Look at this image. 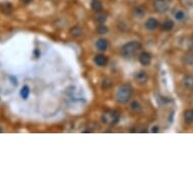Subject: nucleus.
I'll list each match as a JSON object with an SVG mask.
<instances>
[{"label":"nucleus","mask_w":193,"mask_h":193,"mask_svg":"<svg viewBox=\"0 0 193 193\" xmlns=\"http://www.w3.org/2000/svg\"><path fill=\"white\" fill-rule=\"evenodd\" d=\"M96 48H97L99 51L104 52L108 49V42L104 39H99L97 42H96Z\"/></svg>","instance_id":"nucleus-10"},{"label":"nucleus","mask_w":193,"mask_h":193,"mask_svg":"<svg viewBox=\"0 0 193 193\" xmlns=\"http://www.w3.org/2000/svg\"><path fill=\"white\" fill-rule=\"evenodd\" d=\"M184 121L186 124H193V109H187L184 112Z\"/></svg>","instance_id":"nucleus-12"},{"label":"nucleus","mask_w":193,"mask_h":193,"mask_svg":"<svg viewBox=\"0 0 193 193\" xmlns=\"http://www.w3.org/2000/svg\"><path fill=\"white\" fill-rule=\"evenodd\" d=\"M161 28L164 32H170V31H172V28H174V22L168 19V20H166V21H164L162 23Z\"/></svg>","instance_id":"nucleus-13"},{"label":"nucleus","mask_w":193,"mask_h":193,"mask_svg":"<svg viewBox=\"0 0 193 193\" xmlns=\"http://www.w3.org/2000/svg\"><path fill=\"white\" fill-rule=\"evenodd\" d=\"M132 95V88L129 84H122L116 91L115 99L121 104H124L131 99Z\"/></svg>","instance_id":"nucleus-1"},{"label":"nucleus","mask_w":193,"mask_h":193,"mask_svg":"<svg viewBox=\"0 0 193 193\" xmlns=\"http://www.w3.org/2000/svg\"><path fill=\"white\" fill-rule=\"evenodd\" d=\"M146 28L149 29V31H154V29H156L159 26V22L156 18H149L147 21H146Z\"/></svg>","instance_id":"nucleus-7"},{"label":"nucleus","mask_w":193,"mask_h":193,"mask_svg":"<svg viewBox=\"0 0 193 193\" xmlns=\"http://www.w3.org/2000/svg\"><path fill=\"white\" fill-rule=\"evenodd\" d=\"M148 79H149L148 74L145 71H139V72H138L135 75V82L138 83V84H139V85L146 84V83H147V81H148Z\"/></svg>","instance_id":"nucleus-6"},{"label":"nucleus","mask_w":193,"mask_h":193,"mask_svg":"<svg viewBox=\"0 0 193 193\" xmlns=\"http://www.w3.org/2000/svg\"><path fill=\"white\" fill-rule=\"evenodd\" d=\"M20 1H22V2H24V3H28V2H31L32 0H20Z\"/></svg>","instance_id":"nucleus-24"},{"label":"nucleus","mask_w":193,"mask_h":193,"mask_svg":"<svg viewBox=\"0 0 193 193\" xmlns=\"http://www.w3.org/2000/svg\"><path fill=\"white\" fill-rule=\"evenodd\" d=\"M29 93H31V90H29L28 86H23L20 90V95L23 99H28L29 96Z\"/></svg>","instance_id":"nucleus-19"},{"label":"nucleus","mask_w":193,"mask_h":193,"mask_svg":"<svg viewBox=\"0 0 193 193\" xmlns=\"http://www.w3.org/2000/svg\"><path fill=\"white\" fill-rule=\"evenodd\" d=\"M2 132V131H1V128H0V132Z\"/></svg>","instance_id":"nucleus-25"},{"label":"nucleus","mask_w":193,"mask_h":193,"mask_svg":"<svg viewBox=\"0 0 193 193\" xmlns=\"http://www.w3.org/2000/svg\"><path fill=\"white\" fill-rule=\"evenodd\" d=\"M175 18L177 20H183L185 18V13L182 10H178L177 12H175Z\"/></svg>","instance_id":"nucleus-22"},{"label":"nucleus","mask_w":193,"mask_h":193,"mask_svg":"<svg viewBox=\"0 0 193 193\" xmlns=\"http://www.w3.org/2000/svg\"><path fill=\"white\" fill-rule=\"evenodd\" d=\"M159 132L158 126H154V128H152V132Z\"/></svg>","instance_id":"nucleus-23"},{"label":"nucleus","mask_w":193,"mask_h":193,"mask_svg":"<svg viewBox=\"0 0 193 193\" xmlns=\"http://www.w3.org/2000/svg\"><path fill=\"white\" fill-rule=\"evenodd\" d=\"M134 13H135V15L136 16V17L142 18V17H144L145 14H146V9L143 7V6H138V7L135 8Z\"/></svg>","instance_id":"nucleus-14"},{"label":"nucleus","mask_w":193,"mask_h":193,"mask_svg":"<svg viewBox=\"0 0 193 193\" xmlns=\"http://www.w3.org/2000/svg\"><path fill=\"white\" fill-rule=\"evenodd\" d=\"M1 10L3 13H5V14H10L13 10V7L11 4H9V3H5V4L1 5Z\"/></svg>","instance_id":"nucleus-18"},{"label":"nucleus","mask_w":193,"mask_h":193,"mask_svg":"<svg viewBox=\"0 0 193 193\" xmlns=\"http://www.w3.org/2000/svg\"><path fill=\"white\" fill-rule=\"evenodd\" d=\"M121 114L116 110H106L101 116V121L103 124L108 125H114L118 122Z\"/></svg>","instance_id":"nucleus-3"},{"label":"nucleus","mask_w":193,"mask_h":193,"mask_svg":"<svg viewBox=\"0 0 193 193\" xmlns=\"http://www.w3.org/2000/svg\"><path fill=\"white\" fill-rule=\"evenodd\" d=\"M91 8L95 11H101L102 9V3L99 0H92L91 2Z\"/></svg>","instance_id":"nucleus-16"},{"label":"nucleus","mask_w":193,"mask_h":193,"mask_svg":"<svg viewBox=\"0 0 193 193\" xmlns=\"http://www.w3.org/2000/svg\"><path fill=\"white\" fill-rule=\"evenodd\" d=\"M131 109H132V111H135V112H139V111L142 110L141 103H139V101H136V100L132 101L131 102Z\"/></svg>","instance_id":"nucleus-17"},{"label":"nucleus","mask_w":193,"mask_h":193,"mask_svg":"<svg viewBox=\"0 0 193 193\" xmlns=\"http://www.w3.org/2000/svg\"><path fill=\"white\" fill-rule=\"evenodd\" d=\"M182 83L184 85V87L187 89L193 90V76L192 75H186L182 80Z\"/></svg>","instance_id":"nucleus-9"},{"label":"nucleus","mask_w":193,"mask_h":193,"mask_svg":"<svg viewBox=\"0 0 193 193\" xmlns=\"http://www.w3.org/2000/svg\"><path fill=\"white\" fill-rule=\"evenodd\" d=\"M139 49H141V44H139V42H136V41L129 42L121 48V55L125 59H129V58L134 57Z\"/></svg>","instance_id":"nucleus-2"},{"label":"nucleus","mask_w":193,"mask_h":193,"mask_svg":"<svg viewBox=\"0 0 193 193\" xmlns=\"http://www.w3.org/2000/svg\"><path fill=\"white\" fill-rule=\"evenodd\" d=\"M96 31H97V32L99 35H105V34H107V32H108V28L102 23V24L98 25V28H96Z\"/></svg>","instance_id":"nucleus-20"},{"label":"nucleus","mask_w":193,"mask_h":193,"mask_svg":"<svg viewBox=\"0 0 193 193\" xmlns=\"http://www.w3.org/2000/svg\"><path fill=\"white\" fill-rule=\"evenodd\" d=\"M107 19V14L103 11H97V13L95 14V21L98 22L99 24H102L104 23Z\"/></svg>","instance_id":"nucleus-11"},{"label":"nucleus","mask_w":193,"mask_h":193,"mask_svg":"<svg viewBox=\"0 0 193 193\" xmlns=\"http://www.w3.org/2000/svg\"><path fill=\"white\" fill-rule=\"evenodd\" d=\"M184 61L186 64L188 65H193V53H188L184 57Z\"/></svg>","instance_id":"nucleus-21"},{"label":"nucleus","mask_w":193,"mask_h":193,"mask_svg":"<svg viewBox=\"0 0 193 193\" xmlns=\"http://www.w3.org/2000/svg\"><path fill=\"white\" fill-rule=\"evenodd\" d=\"M170 0H154V9L158 13H165L170 8Z\"/></svg>","instance_id":"nucleus-4"},{"label":"nucleus","mask_w":193,"mask_h":193,"mask_svg":"<svg viewBox=\"0 0 193 193\" xmlns=\"http://www.w3.org/2000/svg\"><path fill=\"white\" fill-rule=\"evenodd\" d=\"M94 62L99 67H104V66H106V64H107L108 59L107 57H105L104 55H97L94 59Z\"/></svg>","instance_id":"nucleus-8"},{"label":"nucleus","mask_w":193,"mask_h":193,"mask_svg":"<svg viewBox=\"0 0 193 193\" xmlns=\"http://www.w3.org/2000/svg\"><path fill=\"white\" fill-rule=\"evenodd\" d=\"M139 61L143 66H149L152 62V55L149 52H143L139 56Z\"/></svg>","instance_id":"nucleus-5"},{"label":"nucleus","mask_w":193,"mask_h":193,"mask_svg":"<svg viewBox=\"0 0 193 193\" xmlns=\"http://www.w3.org/2000/svg\"><path fill=\"white\" fill-rule=\"evenodd\" d=\"M82 28H79V26H74V28H72L70 29V34H71L72 36H75V38H78L82 35Z\"/></svg>","instance_id":"nucleus-15"}]
</instances>
